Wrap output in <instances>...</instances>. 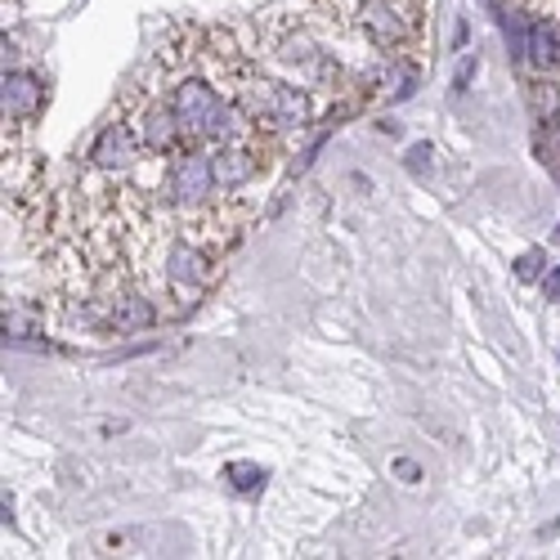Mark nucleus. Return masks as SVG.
Returning a JSON list of instances; mask_svg holds the SVG:
<instances>
[{
  "instance_id": "1",
  "label": "nucleus",
  "mask_w": 560,
  "mask_h": 560,
  "mask_svg": "<svg viewBox=\"0 0 560 560\" xmlns=\"http://www.w3.org/2000/svg\"><path fill=\"white\" fill-rule=\"evenodd\" d=\"M417 27H422V14H412L408 0H359L354 10V36L386 55H404L417 40Z\"/></svg>"
},
{
  "instance_id": "2",
  "label": "nucleus",
  "mask_w": 560,
  "mask_h": 560,
  "mask_svg": "<svg viewBox=\"0 0 560 560\" xmlns=\"http://www.w3.org/2000/svg\"><path fill=\"white\" fill-rule=\"evenodd\" d=\"M50 104V85L32 68H5V144H32V126Z\"/></svg>"
},
{
  "instance_id": "3",
  "label": "nucleus",
  "mask_w": 560,
  "mask_h": 560,
  "mask_svg": "<svg viewBox=\"0 0 560 560\" xmlns=\"http://www.w3.org/2000/svg\"><path fill=\"white\" fill-rule=\"evenodd\" d=\"M149 153H144V144H139V130L121 117V113H113L104 126H100V135L90 139V149H85V166H95V171H104V175H130L139 162H144Z\"/></svg>"
},
{
  "instance_id": "4",
  "label": "nucleus",
  "mask_w": 560,
  "mask_h": 560,
  "mask_svg": "<svg viewBox=\"0 0 560 560\" xmlns=\"http://www.w3.org/2000/svg\"><path fill=\"white\" fill-rule=\"evenodd\" d=\"M224 480L238 493H256L265 485V471H260V466H252V462H233V466H224Z\"/></svg>"
},
{
  "instance_id": "5",
  "label": "nucleus",
  "mask_w": 560,
  "mask_h": 560,
  "mask_svg": "<svg viewBox=\"0 0 560 560\" xmlns=\"http://www.w3.org/2000/svg\"><path fill=\"white\" fill-rule=\"evenodd\" d=\"M542 121H547V158H551V162H556V171H560V108H556V113H547Z\"/></svg>"
},
{
  "instance_id": "6",
  "label": "nucleus",
  "mask_w": 560,
  "mask_h": 560,
  "mask_svg": "<svg viewBox=\"0 0 560 560\" xmlns=\"http://www.w3.org/2000/svg\"><path fill=\"white\" fill-rule=\"evenodd\" d=\"M542 296H547V301H560V265H547V273H542Z\"/></svg>"
},
{
  "instance_id": "7",
  "label": "nucleus",
  "mask_w": 560,
  "mask_h": 560,
  "mask_svg": "<svg viewBox=\"0 0 560 560\" xmlns=\"http://www.w3.org/2000/svg\"><path fill=\"white\" fill-rule=\"evenodd\" d=\"M476 68H480V59H471V55H466V59L457 63V77H453V85H457V90H466V81L476 77Z\"/></svg>"
},
{
  "instance_id": "8",
  "label": "nucleus",
  "mask_w": 560,
  "mask_h": 560,
  "mask_svg": "<svg viewBox=\"0 0 560 560\" xmlns=\"http://www.w3.org/2000/svg\"><path fill=\"white\" fill-rule=\"evenodd\" d=\"M538 269H542V256H538V252H529V256H521V265H516V273H521V278H534Z\"/></svg>"
},
{
  "instance_id": "9",
  "label": "nucleus",
  "mask_w": 560,
  "mask_h": 560,
  "mask_svg": "<svg viewBox=\"0 0 560 560\" xmlns=\"http://www.w3.org/2000/svg\"><path fill=\"white\" fill-rule=\"evenodd\" d=\"M427 158H431V144H417V149L408 153V166H412V171H427Z\"/></svg>"
},
{
  "instance_id": "10",
  "label": "nucleus",
  "mask_w": 560,
  "mask_h": 560,
  "mask_svg": "<svg viewBox=\"0 0 560 560\" xmlns=\"http://www.w3.org/2000/svg\"><path fill=\"white\" fill-rule=\"evenodd\" d=\"M395 476H412L417 480V466L412 462H395Z\"/></svg>"
}]
</instances>
